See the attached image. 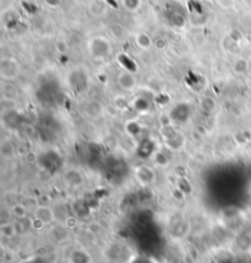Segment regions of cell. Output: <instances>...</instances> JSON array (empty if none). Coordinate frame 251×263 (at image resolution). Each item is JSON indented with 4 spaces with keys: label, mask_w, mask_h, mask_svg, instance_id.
<instances>
[{
    "label": "cell",
    "mask_w": 251,
    "mask_h": 263,
    "mask_svg": "<svg viewBox=\"0 0 251 263\" xmlns=\"http://www.w3.org/2000/svg\"><path fill=\"white\" fill-rule=\"evenodd\" d=\"M33 216L41 219L46 226H53L57 223L56 211L49 206H44V204H37L33 208Z\"/></svg>",
    "instance_id": "obj_4"
},
{
    "label": "cell",
    "mask_w": 251,
    "mask_h": 263,
    "mask_svg": "<svg viewBox=\"0 0 251 263\" xmlns=\"http://www.w3.org/2000/svg\"><path fill=\"white\" fill-rule=\"evenodd\" d=\"M21 72V65L15 58H3L0 62V76L4 81H14Z\"/></svg>",
    "instance_id": "obj_1"
},
{
    "label": "cell",
    "mask_w": 251,
    "mask_h": 263,
    "mask_svg": "<svg viewBox=\"0 0 251 263\" xmlns=\"http://www.w3.org/2000/svg\"><path fill=\"white\" fill-rule=\"evenodd\" d=\"M0 234L4 239L11 240L17 235V227H16V222H10V220H6L0 224Z\"/></svg>",
    "instance_id": "obj_8"
},
{
    "label": "cell",
    "mask_w": 251,
    "mask_h": 263,
    "mask_svg": "<svg viewBox=\"0 0 251 263\" xmlns=\"http://www.w3.org/2000/svg\"><path fill=\"white\" fill-rule=\"evenodd\" d=\"M28 208L25 203H21V202H16V203H12L10 207V214L17 220H24L28 217Z\"/></svg>",
    "instance_id": "obj_9"
},
{
    "label": "cell",
    "mask_w": 251,
    "mask_h": 263,
    "mask_svg": "<svg viewBox=\"0 0 251 263\" xmlns=\"http://www.w3.org/2000/svg\"><path fill=\"white\" fill-rule=\"evenodd\" d=\"M67 263H92V257L87 250L75 249L67 256Z\"/></svg>",
    "instance_id": "obj_7"
},
{
    "label": "cell",
    "mask_w": 251,
    "mask_h": 263,
    "mask_svg": "<svg viewBox=\"0 0 251 263\" xmlns=\"http://www.w3.org/2000/svg\"><path fill=\"white\" fill-rule=\"evenodd\" d=\"M49 253H50V250L47 245H40L37 246L36 250H34V256L40 259L47 258L48 256H49Z\"/></svg>",
    "instance_id": "obj_12"
},
{
    "label": "cell",
    "mask_w": 251,
    "mask_h": 263,
    "mask_svg": "<svg viewBox=\"0 0 251 263\" xmlns=\"http://www.w3.org/2000/svg\"><path fill=\"white\" fill-rule=\"evenodd\" d=\"M0 153H2V157L4 159H12L15 157V147L10 141H3L2 146H0Z\"/></svg>",
    "instance_id": "obj_10"
},
{
    "label": "cell",
    "mask_w": 251,
    "mask_h": 263,
    "mask_svg": "<svg viewBox=\"0 0 251 263\" xmlns=\"http://www.w3.org/2000/svg\"><path fill=\"white\" fill-rule=\"evenodd\" d=\"M70 234H71V230H70L63 222L54 223L53 226H50V237L53 239V241L59 243V245L69 241Z\"/></svg>",
    "instance_id": "obj_3"
},
{
    "label": "cell",
    "mask_w": 251,
    "mask_h": 263,
    "mask_svg": "<svg viewBox=\"0 0 251 263\" xmlns=\"http://www.w3.org/2000/svg\"><path fill=\"white\" fill-rule=\"evenodd\" d=\"M135 178L141 185H151L154 184L157 179V173L154 172L152 166L149 165H138L135 168Z\"/></svg>",
    "instance_id": "obj_2"
},
{
    "label": "cell",
    "mask_w": 251,
    "mask_h": 263,
    "mask_svg": "<svg viewBox=\"0 0 251 263\" xmlns=\"http://www.w3.org/2000/svg\"><path fill=\"white\" fill-rule=\"evenodd\" d=\"M63 223L65 224V226L69 228V229L71 230V232H73L74 229H76L77 226H79V222H77V219H76L75 217H73V216H67L65 218V220H64Z\"/></svg>",
    "instance_id": "obj_15"
},
{
    "label": "cell",
    "mask_w": 251,
    "mask_h": 263,
    "mask_svg": "<svg viewBox=\"0 0 251 263\" xmlns=\"http://www.w3.org/2000/svg\"><path fill=\"white\" fill-rule=\"evenodd\" d=\"M247 70V62L245 59H239L234 63V71L237 73H244Z\"/></svg>",
    "instance_id": "obj_14"
},
{
    "label": "cell",
    "mask_w": 251,
    "mask_h": 263,
    "mask_svg": "<svg viewBox=\"0 0 251 263\" xmlns=\"http://www.w3.org/2000/svg\"><path fill=\"white\" fill-rule=\"evenodd\" d=\"M117 85L121 91L131 92L137 86V80L135 75L130 71H121L117 76Z\"/></svg>",
    "instance_id": "obj_5"
},
{
    "label": "cell",
    "mask_w": 251,
    "mask_h": 263,
    "mask_svg": "<svg viewBox=\"0 0 251 263\" xmlns=\"http://www.w3.org/2000/svg\"><path fill=\"white\" fill-rule=\"evenodd\" d=\"M236 253L228 248L217 250V251H214L213 256H212L213 263H236Z\"/></svg>",
    "instance_id": "obj_6"
},
{
    "label": "cell",
    "mask_w": 251,
    "mask_h": 263,
    "mask_svg": "<svg viewBox=\"0 0 251 263\" xmlns=\"http://www.w3.org/2000/svg\"><path fill=\"white\" fill-rule=\"evenodd\" d=\"M136 44L141 48V49L147 50L153 46V41H152V38L149 36V34L140 33L138 36H136Z\"/></svg>",
    "instance_id": "obj_11"
},
{
    "label": "cell",
    "mask_w": 251,
    "mask_h": 263,
    "mask_svg": "<svg viewBox=\"0 0 251 263\" xmlns=\"http://www.w3.org/2000/svg\"><path fill=\"white\" fill-rule=\"evenodd\" d=\"M154 46H156L157 48H158L159 50H163L164 48L167 47V42L164 41V40H158V41L154 42Z\"/></svg>",
    "instance_id": "obj_17"
},
{
    "label": "cell",
    "mask_w": 251,
    "mask_h": 263,
    "mask_svg": "<svg viewBox=\"0 0 251 263\" xmlns=\"http://www.w3.org/2000/svg\"><path fill=\"white\" fill-rule=\"evenodd\" d=\"M25 159L27 160V163H31V164H33V163L37 160L36 153H34V152H30V151H28V152H26Z\"/></svg>",
    "instance_id": "obj_16"
},
{
    "label": "cell",
    "mask_w": 251,
    "mask_h": 263,
    "mask_svg": "<svg viewBox=\"0 0 251 263\" xmlns=\"http://www.w3.org/2000/svg\"><path fill=\"white\" fill-rule=\"evenodd\" d=\"M234 0H220V4H222L224 8H229V6L233 4Z\"/></svg>",
    "instance_id": "obj_18"
},
{
    "label": "cell",
    "mask_w": 251,
    "mask_h": 263,
    "mask_svg": "<svg viewBox=\"0 0 251 263\" xmlns=\"http://www.w3.org/2000/svg\"><path fill=\"white\" fill-rule=\"evenodd\" d=\"M201 108L204 109L205 111H208V113H211V111H213L216 109V102L210 97H205L201 101Z\"/></svg>",
    "instance_id": "obj_13"
}]
</instances>
